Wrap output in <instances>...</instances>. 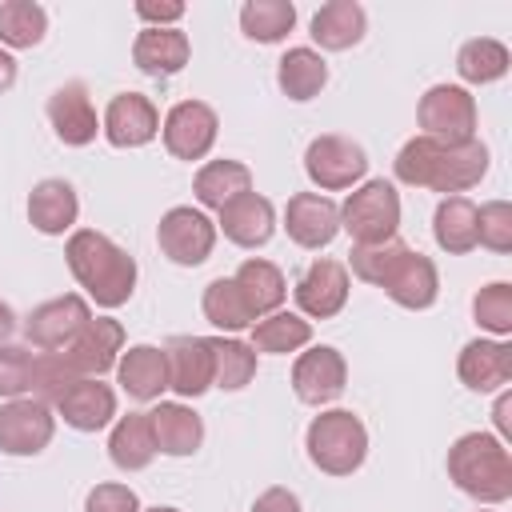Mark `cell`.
<instances>
[{"label":"cell","instance_id":"6da1fadb","mask_svg":"<svg viewBox=\"0 0 512 512\" xmlns=\"http://www.w3.org/2000/svg\"><path fill=\"white\" fill-rule=\"evenodd\" d=\"M392 172H396L400 184L432 188V192H444V196H464L472 184L484 180L488 148L476 136L460 140V144H444V140H432V136H412L396 152Z\"/></svg>","mask_w":512,"mask_h":512},{"label":"cell","instance_id":"7a4b0ae2","mask_svg":"<svg viewBox=\"0 0 512 512\" xmlns=\"http://www.w3.org/2000/svg\"><path fill=\"white\" fill-rule=\"evenodd\" d=\"M64 260H68V272L76 276V284L84 288V296H92L100 308H120L132 300L136 260L112 236H104L96 228H76L64 244Z\"/></svg>","mask_w":512,"mask_h":512},{"label":"cell","instance_id":"3957f363","mask_svg":"<svg viewBox=\"0 0 512 512\" xmlns=\"http://www.w3.org/2000/svg\"><path fill=\"white\" fill-rule=\"evenodd\" d=\"M448 476L480 504H500L512 496V456L492 432H464L448 448Z\"/></svg>","mask_w":512,"mask_h":512},{"label":"cell","instance_id":"277c9868","mask_svg":"<svg viewBox=\"0 0 512 512\" xmlns=\"http://www.w3.org/2000/svg\"><path fill=\"white\" fill-rule=\"evenodd\" d=\"M304 448H308V460L320 472L352 476L368 456V428H364V420L356 412L328 408V412L312 416V424L304 432Z\"/></svg>","mask_w":512,"mask_h":512},{"label":"cell","instance_id":"5b68a950","mask_svg":"<svg viewBox=\"0 0 512 512\" xmlns=\"http://www.w3.org/2000/svg\"><path fill=\"white\" fill-rule=\"evenodd\" d=\"M340 228L356 244H388L400 228V192L388 180H368L340 204Z\"/></svg>","mask_w":512,"mask_h":512},{"label":"cell","instance_id":"8992f818","mask_svg":"<svg viewBox=\"0 0 512 512\" xmlns=\"http://www.w3.org/2000/svg\"><path fill=\"white\" fill-rule=\"evenodd\" d=\"M420 136L460 144L476 136V96L460 84H432L416 104Z\"/></svg>","mask_w":512,"mask_h":512},{"label":"cell","instance_id":"52a82bcc","mask_svg":"<svg viewBox=\"0 0 512 512\" xmlns=\"http://www.w3.org/2000/svg\"><path fill=\"white\" fill-rule=\"evenodd\" d=\"M304 172H308V180L320 192H344V188H352V184L364 180L368 152L356 140H348V136L324 132V136H316L304 148Z\"/></svg>","mask_w":512,"mask_h":512},{"label":"cell","instance_id":"ba28073f","mask_svg":"<svg viewBox=\"0 0 512 512\" xmlns=\"http://www.w3.org/2000/svg\"><path fill=\"white\" fill-rule=\"evenodd\" d=\"M156 244H160V252L172 260V264H180V268H196V264H204L208 256H212V248H216V220H208L200 208H192V204H176V208H168L164 216H160V224H156Z\"/></svg>","mask_w":512,"mask_h":512},{"label":"cell","instance_id":"9c48e42d","mask_svg":"<svg viewBox=\"0 0 512 512\" xmlns=\"http://www.w3.org/2000/svg\"><path fill=\"white\" fill-rule=\"evenodd\" d=\"M376 288H384L392 304L412 308V312H424V308H432L436 296H440V272H436V264H432L424 252H416V248H408V244L400 240V248L392 252L388 268L380 272Z\"/></svg>","mask_w":512,"mask_h":512},{"label":"cell","instance_id":"30bf717a","mask_svg":"<svg viewBox=\"0 0 512 512\" xmlns=\"http://www.w3.org/2000/svg\"><path fill=\"white\" fill-rule=\"evenodd\" d=\"M92 320V308L80 292H64V296H52L44 304H36L28 316H24V336L32 348L40 352H64L80 328Z\"/></svg>","mask_w":512,"mask_h":512},{"label":"cell","instance_id":"8fae6325","mask_svg":"<svg viewBox=\"0 0 512 512\" xmlns=\"http://www.w3.org/2000/svg\"><path fill=\"white\" fill-rule=\"evenodd\" d=\"M164 148L176 156V160H204L216 144V132H220V120H216V108L204 104V100H180L168 108L164 124Z\"/></svg>","mask_w":512,"mask_h":512},{"label":"cell","instance_id":"7c38bea8","mask_svg":"<svg viewBox=\"0 0 512 512\" xmlns=\"http://www.w3.org/2000/svg\"><path fill=\"white\" fill-rule=\"evenodd\" d=\"M56 432V416L44 400L20 396L0 404V452L8 456H36L52 444Z\"/></svg>","mask_w":512,"mask_h":512},{"label":"cell","instance_id":"4fadbf2b","mask_svg":"<svg viewBox=\"0 0 512 512\" xmlns=\"http://www.w3.org/2000/svg\"><path fill=\"white\" fill-rule=\"evenodd\" d=\"M344 384H348V364L332 344H316L300 352L292 364V392L300 404H312V408L332 404L344 392Z\"/></svg>","mask_w":512,"mask_h":512},{"label":"cell","instance_id":"5bb4252c","mask_svg":"<svg viewBox=\"0 0 512 512\" xmlns=\"http://www.w3.org/2000/svg\"><path fill=\"white\" fill-rule=\"evenodd\" d=\"M100 132L112 148H144L160 132V112L144 92H116L104 108Z\"/></svg>","mask_w":512,"mask_h":512},{"label":"cell","instance_id":"9a60e30c","mask_svg":"<svg viewBox=\"0 0 512 512\" xmlns=\"http://www.w3.org/2000/svg\"><path fill=\"white\" fill-rule=\"evenodd\" d=\"M348 264L332 260V256H320L304 268V276L296 280V304L304 316L312 320H332L344 304H348Z\"/></svg>","mask_w":512,"mask_h":512},{"label":"cell","instance_id":"2e32d148","mask_svg":"<svg viewBox=\"0 0 512 512\" xmlns=\"http://www.w3.org/2000/svg\"><path fill=\"white\" fill-rule=\"evenodd\" d=\"M120 352H124V324L112 320V316H92L80 328V336L64 348V360L72 364L76 376L100 380L108 368H116Z\"/></svg>","mask_w":512,"mask_h":512},{"label":"cell","instance_id":"e0dca14e","mask_svg":"<svg viewBox=\"0 0 512 512\" xmlns=\"http://www.w3.org/2000/svg\"><path fill=\"white\" fill-rule=\"evenodd\" d=\"M284 232L300 248H328L340 232V208L324 192H296L284 204Z\"/></svg>","mask_w":512,"mask_h":512},{"label":"cell","instance_id":"ac0fdd59","mask_svg":"<svg viewBox=\"0 0 512 512\" xmlns=\"http://www.w3.org/2000/svg\"><path fill=\"white\" fill-rule=\"evenodd\" d=\"M168 388L180 400H196L212 388V340L208 336H172L164 344Z\"/></svg>","mask_w":512,"mask_h":512},{"label":"cell","instance_id":"d6986e66","mask_svg":"<svg viewBox=\"0 0 512 512\" xmlns=\"http://www.w3.org/2000/svg\"><path fill=\"white\" fill-rule=\"evenodd\" d=\"M48 120H52V132L60 136V144H68V148H84L100 132L92 96L80 80H68L48 96Z\"/></svg>","mask_w":512,"mask_h":512},{"label":"cell","instance_id":"ffe728a7","mask_svg":"<svg viewBox=\"0 0 512 512\" xmlns=\"http://www.w3.org/2000/svg\"><path fill=\"white\" fill-rule=\"evenodd\" d=\"M456 376L472 392H500L512 380V344L508 340H468L456 360Z\"/></svg>","mask_w":512,"mask_h":512},{"label":"cell","instance_id":"44dd1931","mask_svg":"<svg viewBox=\"0 0 512 512\" xmlns=\"http://www.w3.org/2000/svg\"><path fill=\"white\" fill-rule=\"evenodd\" d=\"M56 412L64 416L68 428L76 432H100L112 424L116 416V392L104 384V380H92V376H80L64 388V396L56 400Z\"/></svg>","mask_w":512,"mask_h":512},{"label":"cell","instance_id":"7402d4cb","mask_svg":"<svg viewBox=\"0 0 512 512\" xmlns=\"http://www.w3.org/2000/svg\"><path fill=\"white\" fill-rule=\"evenodd\" d=\"M216 228H220L232 244H240V248H260V244H268L272 232H276V208H272L268 196L244 192V196H236L232 204L220 208V224H216Z\"/></svg>","mask_w":512,"mask_h":512},{"label":"cell","instance_id":"603a6c76","mask_svg":"<svg viewBox=\"0 0 512 512\" xmlns=\"http://www.w3.org/2000/svg\"><path fill=\"white\" fill-rule=\"evenodd\" d=\"M148 420H152L156 452H164V456H192L204 440V420L180 400H160L148 412Z\"/></svg>","mask_w":512,"mask_h":512},{"label":"cell","instance_id":"cb8c5ba5","mask_svg":"<svg viewBox=\"0 0 512 512\" xmlns=\"http://www.w3.org/2000/svg\"><path fill=\"white\" fill-rule=\"evenodd\" d=\"M76 216H80V200H76V188L68 180L48 176V180H40L32 188V196H28V220H32L36 232L64 236V232H72Z\"/></svg>","mask_w":512,"mask_h":512},{"label":"cell","instance_id":"d4e9b609","mask_svg":"<svg viewBox=\"0 0 512 512\" xmlns=\"http://www.w3.org/2000/svg\"><path fill=\"white\" fill-rule=\"evenodd\" d=\"M116 380L120 388L148 404V400H160V392L168 388V364H164V348L156 344H132L120 360H116Z\"/></svg>","mask_w":512,"mask_h":512},{"label":"cell","instance_id":"484cf974","mask_svg":"<svg viewBox=\"0 0 512 512\" xmlns=\"http://www.w3.org/2000/svg\"><path fill=\"white\" fill-rule=\"evenodd\" d=\"M192 56V44L180 28H140L132 44V60L148 76H176Z\"/></svg>","mask_w":512,"mask_h":512},{"label":"cell","instance_id":"4316f807","mask_svg":"<svg viewBox=\"0 0 512 512\" xmlns=\"http://www.w3.org/2000/svg\"><path fill=\"white\" fill-rule=\"evenodd\" d=\"M368 32V16L356 0H328L316 16H312V40L324 52H348L352 44H360Z\"/></svg>","mask_w":512,"mask_h":512},{"label":"cell","instance_id":"83f0119b","mask_svg":"<svg viewBox=\"0 0 512 512\" xmlns=\"http://www.w3.org/2000/svg\"><path fill=\"white\" fill-rule=\"evenodd\" d=\"M232 280H236V288H240V296L248 300V308H252L256 320L268 316V312H280V304H284V296H288L284 272H280L272 260H260V256L244 260Z\"/></svg>","mask_w":512,"mask_h":512},{"label":"cell","instance_id":"f1b7e54d","mask_svg":"<svg viewBox=\"0 0 512 512\" xmlns=\"http://www.w3.org/2000/svg\"><path fill=\"white\" fill-rule=\"evenodd\" d=\"M108 456L120 472H140L152 464L156 456V440H152V420L148 412H128L116 420L112 436H108Z\"/></svg>","mask_w":512,"mask_h":512},{"label":"cell","instance_id":"f546056e","mask_svg":"<svg viewBox=\"0 0 512 512\" xmlns=\"http://www.w3.org/2000/svg\"><path fill=\"white\" fill-rule=\"evenodd\" d=\"M276 84L288 100H312L328 84V60L316 48H288L276 64Z\"/></svg>","mask_w":512,"mask_h":512},{"label":"cell","instance_id":"4dcf8cb0","mask_svg":"<svg viewBox=\"0 0 512 512\" xmlns=\"http://www.w3.org/2000/svg\"><path fill=\"white\" fill-rule=\"evenodd\" d=\"M192 192H196V200H200L204 208H216V212H220V208L232 204L236 196L252 192V172H248V164H240V160H208V164L196 172Z\"/></svg>","mask_w":512,"mask_h":512},{"label":"cell","instance_id":"1f68e13d","mask_svg":"<svg viewBox=\"0 0 512 512\" xmlns=\"http://www.w3.org/2000/svg\"><path fill=\"white\" fill-rule=\"evenodd\" d=\"M432 236L448 256H464L476 248V204L468 196H444L432 216Z\"/></svg>","mask_w":512,"mask_h":512},{"label":"cell","instance_id":"d6a6232c","mask_svg":"<svg viewBox=\"0 0 512 512\" xmlns=\"http://www.w3.org/2000/svg\"><path fill=\"white\" fill-rule=\"evenodd\" d=\"M312 340V324L296 312H268L252 324V352H272V356H288L300 352Z\"/></svg>","mask_w":512,"mask_h":512},{"label":"cell","instance_id":"836d02e7","mask_svg":"<svg viewBox=\"0 0 512 512\" xmlns=\"http://www.w3.org/2000/svg\"><path fill=\"white\" fill-rule=\"evenodd\" d=\"M200 308H204V320H208L212 328H220V332H244V328L256 324V316H252V308H248V300L240 296V288H236L232 276H216V280L204 288Z\"/></svg>","mask_w":512,"mask_h":512},{"label":"cell","instance_id":"e575fe53","mask_svg":"<svg viewBox=\"0 0 512 512\" xmlns=\"http://www.w3.org/2000/svg\"><path fill=\"white\" fill-rule=\"evenodd\" d=\"M292 28H296L292 0H248L240 8V32L256 44H280Z\"/></svg>","mask_w":512,"mask_h":512},{"label":"cell","instance_id":"d590c367","mask_svg":"<svg viewBox=\"0 0 512 512\" xmlns=\"http://www.w3.org/2000/svg\"><path fill=\"white\" fill-rule=\"evenodd\" d=\"M212 340V388L240 392L256 376V352L252 344L236 336H208Z\"/></svg>","mask_w":512,"mask_h":512},{"label":"cell","instance_id":"8d00e7d4","mask_svg":"<svg viewBox=\"0 0 512 512\" xmlns=\"http://www.w3.org/2000/svg\"><path fill=\"white\" fill-rule=\"evenodd\" d=\"M508 64H512L508 48L492 36H476V40L460 44V52H456V72L464 84H492L508 72Z\"/></svg>","mask_w":512,"mask_h":512},{"label":"cell","instance_id":"74e56055","mask_svg":"<svg viewBox=\"0 0 512 512\" xmlns=\"http://www.w3.org/2000/svg\"><path fill=\"white\" fill-rule=\"evenodd\" d=\"M48 32V12L36 0H4L0 4V44L4 48H36Z\"/></svg>","mask_w":512,"mask_h":512},{"label":"cell","instance_id":"f35d334b","mask_svg":"<svg viewBox=\"0 0 512 512\" xmlns=\"http://www.w3.org/2000/svg\"><path fill=\"white\" fill-rule=\"evenodd\" d=\"M472 316L480 328L496 332V336H508L512 332V284L508 280H496V284H484L476 296H472Z\"/></svg>","mask_w":512,"mask_h":512},{"label":"cell","instance_id":"ab89813d","mask_svg":"<svg viewBox=\"0 0 512 512\" xmlns=\"http://www.w3.org/2000/svg\"><path fill=\"white\" fill-rule=\"evenodd\" d=\"M72 380H80L76 372H72V364L64 360V352H36V368H32V400H44L48 408L64 396V388L72 384Z\"/></svg>","mask_w":512,"mask_h":512},{"label":"cell","instance_id":"60d3db41","mask_svg":"<svg viewBox=\"0 0 512 512\" xmlns=\"http://www.w3.org/2000/svg\"><path fill=\"white\" fill-rule=\"evenodd\" d=\"M32 368H36V352L24 344H0V396L4 400H20L32 392Z\"/></svg>","mask_w":512,"mask_h":512},{"label":"cell","instance_id":"b9f144b4","mask_svg":"<svg viewBox=\"0 0 512 512\" xmlns=\"http://www.w3.org/2000/svg\"><path fill=\"white\" fill-rule=\"evenodd\" d=\"M476 244L492 252H512V204L508 200H488L476 208Z\"/></svg>","mask_w":512,"mask_h":512},{"label":"cell","instance_id":"7bdbcfd3","mask_svg":"<svg viewBox=\"0 0 512 512\" xmlns=\"http://www.w3.org/2000/svg\"><path fill=\"white\" fill-rule=\"evenodd\" d=\"M84 512H140V496L128 484H96L84 500Z\"/></svg>","mask_w":512,"mask_h":512},{"label":"cell","instance_id":"ee69618b","mask_svg":"<svg viewBox=\"0 0 512 512\" xmlns=\"http://www.w3.org/2000/svg\"><path fill=\"white\" fill-rule=\"evenodd\" d=\"M184 12H188V8L176 4V0H172V4H152V0H140V4H136V16H140L148 28H176V24L184 20Z\"/></svg>","mask_w":512,"mask_h":512},{"label":"cell","instance_id":"f6af8a7d","mask_svg":"<svg viewBox=\"0 0 512 512\" xmlns=\"http://www.w3.org/2000/svg\"><path fill=\"white\" fill-rule=\"evenodd\" d=\"M252 512H304L300 508V496L296 492H288V488H264L260 496H256V504H252Z\"/></svg>","mask_w":512,"mask_h":512},{"label":"cell","instance_id":"bcb514c9","mask_svg":"<svg viewBox=\"0 0 512 512\" xmlns=\"http://www.w3.org/2000/svg\"><path fill=\"white\" fill-rule=\"evenodd\" d=\"M492 420H496L500 440H508V436H512V392H500V400H496V408H492Z\"/></svg>","mask_w":512,"mask_h":512},{"label":"cell","instance_id":"7dc6e473","mask_svg":"<svg viewBox=\"0 0 512 512\" xmlns=\"http://www.w3.org/2000/svg\"><path fill=\"white\" fill-rule=\"evenodd\" d=\"M16 84V60L8 48H0V92H8Z\"/></svg>","mask_w":512,"mask_h":512},{"label":"cell","instance_id":"c3c4849f","mask_svg":"<svg viewBox=\"0 0 512 512\" xmlns=\"http://www.w3.org/2000/svg\"><path fill=\"white\" fill-rule=\"evenodd\" d=\"M12 332H16V312L0 300V344H8V336H12Z\"/></svg>","mask_w":512,"mask_h":512},{"label":"cell","instance_id":"681fc988","mask_svg":"<svg viewBox=\"0 0 512 512\" xmlns=\"http://www.w3.org/2000/svg\"><path fill=\"white\" fill-rule=\"evenodd\" d=\"M140 512H180V508H168V504H156V508H140Z\"/></svg>","mask_w":512,"mask_h":512}]
</instances>
